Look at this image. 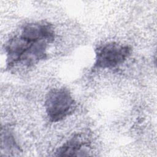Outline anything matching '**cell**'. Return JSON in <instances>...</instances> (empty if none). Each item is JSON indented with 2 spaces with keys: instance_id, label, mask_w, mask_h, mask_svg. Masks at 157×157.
<instances>
[{
  "instance_id": "obj_1",
  "label": "cell",
  "mask_w": 157,
  "mask_h": 157,
  "mask_svg": "<svg viewBox=\"0 0 157 157\" xmlns=\"http://www.w3.org/2000/svg\"><path fill=\"white\" fill-rule=\"evenodd\" d=\"M53 26L40 21L23 25L4 46L6 68L30 67L47 58V48L55 39Z\"/></svg>"
},
{
  "instance_id": "obj_2",
  "label": "cell",
  "mask_w": 157,
  "mask_h": 157,
  "mask_svg": "<svg viewBox=\"0 0 157 157\" xmlns=\"http://www.w3.org/2000/svg\"><path fill=\"white\" fill-rule=\"evenodd\" d=\"M44 107L49 120L56 123L64 120L74 112L76 102L67 89L55 88L47 94Z\"/></svg>"
},
{
  "instance_id": "obj_3",
  "label": "cell",
  "mask_w": 157,
  "mask_h": 157,
  "mask_svg": "<svg viewBox=\"0 0 157 157\" xmlns=\"http://www.w3.org/2000/svg\"><path fill=\"white\" fill-rule=\"evenodd\" d=\"M132 49L128 45L109 42L98 46L95 50L94 69H112L123 64L131 55Z\"/></svg>"
},
{
  "instance_id": "obj_4",
  "label": "cell",
  "mask_w": 157,
  "mask_h": 157,
  "mask_svg": "<svg viewBox=\"0 0 157 157\" xmlns=\"http://www.w3.org/2000/svg\"><path fill=\"white\" fill-rule=\"evenodd\" d=\"M90 141L80 134H76L59 147L57 156H85L90 150Z\"/></svg>"
},
{
  "instance_id": "obj_5",
  "label": "cell",
  "mask_w": 157,
  "mask_h": 157,
  "mask_svg": "<svg viewBox=\"0 0 157 157\" xmlns=\"http://www.w3.org/2000/svg\"><path fill=\"white\" fill-rule=\"evenodd\" d=\"M1 148L6 152H19L20 147L17 144L15 137L9 128L2 129L1 131Z\"/></svg>"
}]
</instances>
